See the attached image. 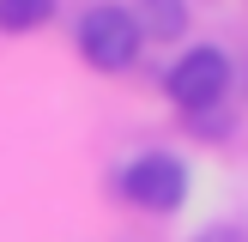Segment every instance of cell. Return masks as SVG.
I'll use <instances>...</instances> for the list:
<instances>
[{
    "label": "cell",
    "instance_id": "1",
    "mask_svg": "<svg viewBox=\"0 0 248 242\" xmlns=\"http://www.w3.org/2000/svg\"><path fill=\"white\" fill-rule=\"evenodd\" d=\"M73 43H79V55L91 60L97 73H127L133 60H140L145 36L140 24H133L127 6H115V0H97V6L79 12V24H73Z\"/></svg>",
    "mask_w": 248,
    "mask_h": 242
},
{
    "label": "cell",
    "instance_id": "2",
    "mask_svg": "<svg viewBox=\"0 0 248 242\" xmlns=\"http://www.w3.org/2000/svg\"><path fill=\"white\" fill-rule=\"evenodd\" d=\"M230 55L224 48H212V43H194V48H182L176 55V67L164 73V91H170V103L182 109V115H200V109H218L230 97Z\"/></svg>",
    "mask_w": 248,
    "mask_h": 242
},
{
    "label": "cell",
    "instance_id": "3",
    "mask_svg": "<svg viewBox=\"0 0 248 242\" xmlns=\"http://www.w3.org/2000/svg\"><path fill=\"white\" fill-rule=\"evenodd\" d=\"M121 194H127L140 212H176L188 200V164L176 151H140L121 169Z\"/></svg>",
    "mask_w": 248,
    "mask_h": 242
},
{
    "label": "cell",
    "instance_id": "4",
    "mask_svg": "<svg viewBox=\"0 0 248 242\" xmlns=\"http://www.w3.org/2000/svg\"><path fill=\"white\" fill-rule=\"evenodd\" d=\"M133 24H140V36L176 43L188 30V0H133Z\"/></svg>",
    "mask_w": 248,
    "mask_h": 242
},
{
    "label": "cell",
    "instance_id": "5",
    "mask_svg": "<svg viewBox=\"0 0 248 242\" xmlns=\"http://www.w3.org/2000/svg\"><path fill=\"white\" fill-rule=\"evenodd\" d=\"M55 18V0H0V30L24 36V30H43Z\"/></svg>",
    "mask_w": 248,
    "mask_h": 242
},
{
    "label": "cell",
    "instance_id": "6",
    "mask_svg": "<svg viewBox=\"0 0 248 242\" xmlns=\"http://www.w3.org/2000/svg\"><path fill=\"white\" fill-rule=\"evenodd\" d=\"M188 121L206 133V139H224V133H236V115H224V109H200V115H188Z\"/></svg>",
    "mask_w": 248,
    "mask_h": 242
},
{
    "label": "cell",
    "instance_id": "7",
    "mask_svg": "<svg viewBox=\"0 0 248 242\" xmlns=\"http://www.w3.org/2000/svg\"><path fill=\"white\" fill-rule=\"evenodd\" d=\"M194 242H248V230L242 224H212V230H200Z\"/></svg>",
    "mask_w": 248,
    "mask_h": 242
}]
</instances>
